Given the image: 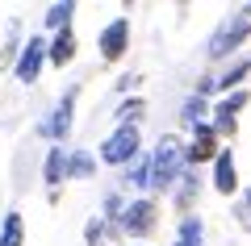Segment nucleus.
Here are the masks:
<instances>
[{
    "label": "nucleus",
    "mask_w": 251,
    "mask_h": 246,
    "mask_svg": "<svg viewBox=\"0 0 251 246\" xmlns=\"http://www.w3.org/2000/svg\"><path fill=\"white\" fill-rule=\"evenodd\" d=\"M214 188L222 196L239 192V171H234V155L230 150H218V158H214Z\"/></svg>",
    "instance_id": "nucleus-10"
},
{
    "label": "nucleus",
    "mask_w": 251,
    "mask_h": 246,
    "mask_svg": "<svg viewBox=\"0 0 251 246\" xmlns=\"http://www.w3.org/2000/svg\"><path fill=\"white\" fill-rule=\"evenodd\" d=\"M126 46H130V21L126 17H113L105 29H100V59L117 63L126 54Z\"/></svg>",
    "instance_id": "nucleus-5"
},
{
    "label": "nucleus",
    "mask_w": 251,
    "mask_h": 246,
    "mask_svg": "<svg viewBox=\"0 0 251 246\" xmlns=\"http://www.w3.org/2000/svg\"><path fill=\"white\" fill-rule=\"evenodd\" d=\"M72 13H75V4H50V9H46V25H50L54 34H59V29H67Z\"/></svg>",
    "instance_id": "nucleus-16"
},
{
    "label": "nucleus",
    "mask_w": 251,
    "mask_h": 246,
    "mask_svg": "<svg viewBox=\"0 0 251 246\" xmlns=\"http://www.w3.org/2000/svg\"><path fill=\"white\" fill-rule=\"evenodd\" d=\"M130 184H134V188H147V184H151V167H147V163H138V167L130 171Z\"/></svg>",
    "instance_id": "nucleus-21"
},
{
    "label": "nucleus",
    "mask_w": 251,
    "mask_h": 246,
    "mask_svg": "<svg viewBox=\"0 0 251 246\" xmlns=\"http://www.w3.org/2000/svg\"><path fill=\"white\" fill-rule=\"evenodd\" d=\"M92 171H97V158L84 155V150H75V155L67 158V176H72V179H88Z\"/></svg>",
    "instance_id": "nucleus-15"
},
{
    "label": "nucleus",
    "mask_w": 251,
    "mask_h": 246,
    "mask_svg": "<svg viewBox=\"0 0 251 246\" xmlns=\"http://www.w3.org/2000/svg\"><path fill=\"white\" fill-rule=\"evenodd\" d=\"M155 217H159V204H155V201H134V204H126V213L117 221H122L126 234L143 238V234H151V229H155Z\"/></svg>",
    "instance_id": "nucleus-4"
},
{
    "label": "nucleus",
    "mask_w": 251,
    "mask_h": 246,
    "mask_svg": "<svg viewBox=\"0 0 251 246\" xmlns=\"http://www.w3.org/2000/svg\"><path fill=\"white\" fill-rule=\"evenodd\" d=\"M180 117H184V125H205V100H201V96H188L184 109H180Z\"/></svg>",
    "instance_id": "nucleus-17"
},
{
    "label": "nucleus",
    "mask_w": 251,
    "mask_h": 246,
    "mask_svg": "<svg viewBox=\"0 0 251 246\" xmlns=\"http://www.w3.org/2000/svg\"><path fill=\"white\" fill-rule=\"evenodd\" d=\"M247 71H251V63H247V59H243V63H234V67H230V71H226V75H222V79H218L214 88H222V92H226V88H234V84H239V79H243V75H247Z\"/></svg>",
    "instance_id": "nucleus-18"
},
{
    "label": "nucleus",
    "mask_w": 251,
    "mask_h": 246,
    "mask_svg": "<svg viewBox=\"0 0 251 246\" xmlns=\"http://www.w3.org/2000/svg\"><path fill=\"white\" fill-rule=\"evenodd\" d=\"M42 176H46V184H50V188H59L63 179H67V150H63V146L46 150V167H42Z\"/></svg>",
    "instance_id": "nucleus-12"
},
{
    "label": "nucleus",
    "mask_w": 251,
    "mask_h": 246,
    "mask_svg": "<svg viewBox=\"0 0 251 246\" xmlns=\"http://www.w3.org/2000/svg\"><path fill=\"white\" fill-rule=\"evenodd\" d=\"M42 59H46V42L42 38H29L25 50H21V59H17V67H13V75H17L21 84H34L38 71H42Z\"/></svg>",
    "instance_id": "nucleus-7"
},
{
    "label": "nucleus",
    "mask_w": 251,
    "mask_h": 246,
    "mask_svg": "<svg viewBox=\"0 0 251 246\" xmlns=\"http://www.w3.org/2000/svg\"><path fill=\"white\" fill-rule=\"evenodd\" d=\"M205 242V225H201V217H184L176 229V246H201Z\"/></svg>",
    "instance_id": "nucleus-13"
},
{
    "label": "nucleus",
    "mask_w": 251,
    "mask_h": 246,
    "mask_svg": "<svg viewBox=\"0 0 251 246\" xmlns=\"http://www.w3.org/2000/svg\"><path fill=\"white\" fill-rule=\"evenodd\" d=\"M143 113H147V105H143V100H126V105L117 109V117H122V125H134V121H138Z\"/></svg>",
    "instance_id": "nucleus-19"
},
{
    "label": "nucleus",
    "mask_w": 251,
    "mask_h": 246,
    "mask_svg": "<svg viewBox=\"0 0 251 246\" xmlns=\"http://www.w3.org/2000/svg\"><path fill=\"white\" fill-rule=\"evenodd\" d=\"M180 163H184V142L172 138V134H163L159 146H155V155H151V163H147V167H151V184L155 188H172Z\"/></svg>",
    "instance_id": "nucleus-1"
},
{
    "label": "nucleus",
    "mask_w": 251,
    "mask_h": 246,
    "mask_svg": "<svg viewBox=\"0 0 251 246\" xmlns=\"http://www.w3.org/2000/svg\"><path fill=\"white\" fill-rule=\"evenodd\" d=\"M46 59H50L54 67H67V63L75 59V34H72V25L54 34V42L46 46Z\"/></svg>",
    "instance_id": "nucleus-11"
},
{
    "label": "nucleus",
    "mask_w": 251,
    "mask_h": 246,
    "mask_svg": "<svg viewBox=\"0 0 251 246\" xmlns=\"http://www.w3.org/2000/svg\"><path fill=\"white\" fill-rule=\"evenodd\" d=\"M84 238H88V246H97L100 242V221H92V225L84 229Z\"/></svg>",
    "instance_id": "nucleus-22"
},
{
    "label": "nucleus",
    "mask_w": 251,
    "mask_h": 246,
    "mask_svg": "<svg viewBox=\"0 0 251 246\" xmlns=\"http://www.w3.org/2000/svg\"><path fill=\"white\" fill-rule=\"evenodd\" d=\"M21 238H25V221H21V213H9L0 225V246H21Z\"/></svg>",
    "instance_id": "nucleus-14"
},
{
    "label": "nucleus",
    "mask_w": 251,
    "mask_h": 246,
    "mask_svg": "<svg viewBox=\"0 0 251 246\" xmlns=\"http://www.w3.org/2000/svg\"><path fill=\"white\" fill-rule=\"evenodd\" d=\"M72 113H75V88L67 92V96L59 100V109H54V113L42 121V138H50V142H63L67 134H72Z\"/></svg>",
    "instance_id": "nucleus-6"
},
{
    "label": "nucleus",
    "mask_w": 251,
    "mask_h": 246,
    "mask_svg": "<svg viewBox=\"0 0 251 246\" xmlns=\"http://www.w3.org/2000/svg\"><path fill=\"white\" fill-rule=\"evenodd\" d=\"M234 217H239V225H243V229H251V192H247V196L239 201V209H234Z\"/></svg>",
    "instance_id": "nucleus-20"
},
{
    "label": "nucleus",
    "mask_w": 251,
    "mask_h": 246,
    "mask_svg": "<svg viewBox=\"0 0 251 246\" xmlns=\"http://www.w3.org/2000/svg\"><path fill=\"white\" fill-rule=\"evenodd\" d=\"M247 34H251V4H247V9H239L234 17H226L222 25H218V34L209 38L205 54H209V59H222V54L239 50V46L247 42Z\"/></svg>",
    "instance_id": "nucleus-2"
},
{
    "label": "nucleus",
    "mask_w": 251,
    "mask_h": 246,
    "mask_svg": "<svg viewBox=\"0 0 251 246\" xmlns=\"http://www.w3.org/2000/svg\"><path fill=\"white\" fill-rule=\"evenodd\" d=\"M218 158V134L209 125H193V142L184 146V163H205Z\"/></svg>",
    "instance_id": "nucleus-9"
},
{
    "label": "nucleus",
    "mask_w": 251,
    "mask_h": 246,
    "mask_svg": "<svg viewBox=\"0 0 251 246\" xmlns=\"http://www.w3.org/2000/svg\"><path fill=\"white\" fill-rule=\"evenodd\" d=\"M134 155H138V125H117L105 138V146H100V158L109 167H126Z\"/></svg>",
    "instance_id": "nucleus-3"
},
{
    "label": "nucleus",
    "mask_w": 251,
    "mask_h": 246,
    "mask_svg": "<svg viewBox=\"0 0 251 246\" xmlns=\"http://www.w3.org/2000/svg\"><path fill=\"white\" fill-rule=\"evenodd\" d=\"M247 92H239L234 88L230 96L226 100H218V109H214V125H209V130L214 134H234V113H243V109H247Z\"/></svg>",
    "instance_id": "nucleus-8"
}]
</instances>
